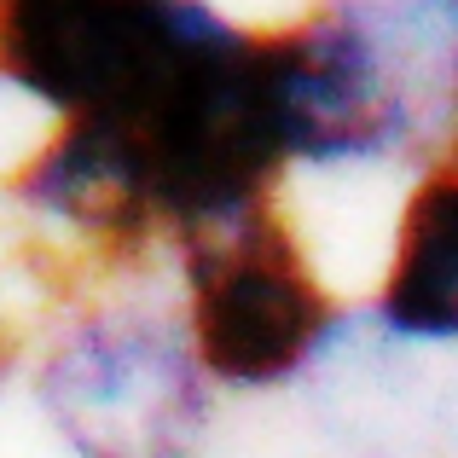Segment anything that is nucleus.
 Here are the masks:
<instances>
[{
    "label": "nucleus",
    "mask_w": 458,
    "mask_h": 458,
    "mask_svg": "<svg viewBox=\"0 0 458 458\" xmlns=\"http://www.w3.org/2000/svg\"><path fill=\"white\" fill-rule=\"evenodd\" d=\"M458 0H313L261 30L291 168L348 174L418 157L447 128Z\"/></svg>",
    "instance_id": "1"
},
{
    "label": "nucleus",
    "mask_w": 458,
    "mask_h": 458,
    "mask_svg": "<svg viewBox=\"0 0 458 458\" xmlns=\"http://www.w3.org/2000/svg\"><path fill=\"white\" fill-rule=\"evenodd\" d=\"M35 406L70 458H203L215 383L174 308L76 302L35 360Z\"/></svg>",
    "instance_id": "2"
},
{
    "label": "nucleus",
    "mask_w": 458,
    "mask_h": 458,
    "mask_svg": "<svg viewBox=\"0 0 458 458\" xmlns=\"http://www.w3.org/2000/svg\"><path fill=\"white\" fill-rule=\"evenodd\" d=\"M233 30L215 0H0V88L58 123L123 116Z\"/></svg>",
    "instance_id": "4"
},
{
    "label": "nucleus",
    "mask_w": 458,
    "mask_h": 458,
    "mask_svg": "<svg viewBox=\"0 0 458 458\" xmlns=\"http://www.w3.org/2000/svg\"><path fill=\"white\" fill-rule=\"evenodd\" d=\"M371 325L401 348H458V146L418 168L389 233Z\"/></svg>",
    "instance_id": "5"
},
{
    "label": "nucleus",
    "mask_w": 458,
    "mask_h": 458,
    "mask_svg": "<svg viewBox=\"0 0 458 458\" xmlns=\"http://www.w3.org/2000/svg\"><path fill=\"white\" fill-rule=\"evenodd\" d=\"M180 325L215 389H291L331 366L354 319L273 203L174 244Z\"/></svg>",
    "instance_id": "3"
},
{
    "label": "nucleus",
    "mask_w": 458,
    "mask_h": 458,
    "mask_svg": "<svg viewBox=\"0 0 458 458\" xmlns=\"http://www.w3.org/2000/svg\"><path fill=\"white\" fill-rule=\"evenodd\" d=\"M12 366H18V336H12V325L0 319V383H6Z\"/></svg>",
    "instance_id": "6"
}]
</instances>
